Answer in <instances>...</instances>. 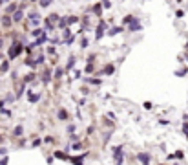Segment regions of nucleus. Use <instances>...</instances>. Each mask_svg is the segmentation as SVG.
Segmentation results:
<instances>
[{
  "label": "nucleus",
  "instance_id": "obj_24",
  "mask_svg": "<svg viewBox=\"0 0 188 165\" xmlns=\"http://www.w3.org/2000/svg\"><path fill=\"white\" fill-rule=\"evenodd\" d=\"M51 4H53V0H38V6H40V8H50Z\"/></svg>",
  "mask_w": 188,
  "mask_h": 165
},
{
  "label": "nucleus",
  "instance_id": "obj_30",
  "mask_svg": "<svg viewBox=\"0 0 188 165\" xmlns=\"http://www.w3.org/2000/svg\"><path fill=\"white\" fill-rule=\"evenodd\" d=\"M88 44H89V40H88L86 37H82V39H80V48H82V50H84V48H86Z\"/></svg>",
  "mask_w": 188,
  "mask_h": 165
},
{
  "label": "nucleus",
  "instance_id": "obj_18",
  "mask_svg": "<svg viewBox=\"0 0 188 165\" xmlns=\"http://www.w3.org/2000/svg\"><path fill=\"white\" fill-rule=\"evenodd\" d=\"M64 72H66V70H62L60 66H57V68H55V72H53V79H55V81H60L62 75H64Z\"/></svg>",
  "mask_w": 188,
  "mask_h": 165
},
{
  "label": "nucleus",
  "instance_id": "obj_20",
  "mask_svg": "<svg viewBox=\"0 0 188 165\" xmlns=\"http://www.w3.org/2000/svg\"><path fill=\"white\" fill-rule=\"evenodd\" d=\"M66 22H68V26H71V24L80 22V18H79L77 15H68V17H66Z\"/></svg>",
  "mask_w": 188,
  "mask_h": 165
},
{
  "label": "nucleus",
  "instance_id": "obj_5",
  "mask_svg": "<svg viewBox=\"0 0 188 165\" xmlns=\"http://www.w3.org/2000/svg\"><path fill=\"white\" fill-rule=\"evenodd\" d=\"M86 156H88V152L80 154V156H69L68 161H71L73 165H84V158H86Z\"/></svg>",
  "mask_w": 188,
  "mask_h": 165
},
{
  "label": "nucleus",
  "instance_id": "obj_19",
  "mask_svg": "<svg viewBox=\"0 0 188 165\" xmlns=\"http://www.w3.org/2000/svg\"><path fill=\"white\" fill-rule=\"evenodd\" d=\"M35 77H37V73H35V72H29V73H26V75H24L22 82H24V85H27V82H33V81H35Z\"/></svg>",
  "mask_w": 188,
  "mask_h": 165
},
{
  "label": "nucleus",
  "instance_id": "obj_3",
  "mask_svg": "<svg viewBox=\"0 0 188 165\" xmlns=\"http://www.w3.org/2000/svg\"><path fill=\"white\" fill-rule=\"evenodd\" d=\"M108 30V22L106 20H101L99 22V26H97V30H95V39L99 40V39H102L104 37V31Z\"/></svg>",
  "mask_w": 188,
  "mask_h": 165
},
{
  "label": "nucleus",
  "instance_id": "obj_6",
  "mask_svg": "<svg viewBox=\"0 0 188 165\" xmlns=\"http://www.w3.org/2000/svg\"><path fill=\"white\" fill-rule=\"evenodd\" d=\"M122 24L124 26H133V24H139V18L135 15H126L122 18Z\"/></svg>",
  "mask_w": 188,
  "mask_h": 165
},
{
  "label": "nucleus",
  "instance_id": "obj_29",
  "mask_svg": "<svg viewBox=\"0 0 188 165\" xmlns=\"http://www.w3.org/2000/svg\"><path fill=\"white\" fill-rule=\"evenodd\" d=\"M8 68H9V63H8V61H4V63L0 64V72H8Z\"/></svg>",
  "mask_w": 188,
  "mask_h": 165
},
{
  "label": "nucleus",
  "instance_id": "obj_4",
  "mask_svg": "<svg viewBox=\"0 0 188 165\" xmlns=\"http://www.w3.org/2000/svg\"><path fill=\"white\" fill-rule=\"evenodd\" d=\"M11 20H13L15 24H20V22L24 20V9H22V8H18V9L11 15Z\"/></svg>",
  "mask_w": 188,
  "mask_h": 165
},
{
  "label": "nucleus",
  "instance_id": "obj_31",
  "mask_svg": "<svg viewBox=\"0 0 188 165\" xmlns=\"http://www.w3.org/2000/svg\"><path fill=\"white\" fill-rule=\"evenodd\" d=\"M79 138H80V136H79L77 132H75V134H71V136H69V141H71V143H75V141H79Z\"/></svg>",
  "mask_w": 188,
  "mask_h": 165
},
{
  "label": "nucleus",
  "instance_id": "obj_35",
  "mask_svg": "<svg viewBox=\"0 0 188 165\" xmlns=\"http://www.w3.org/2000/svg\"><path fill=\"white\" fill-rule=\"evenodd\" d=\"M143 106H144V110H152V108H154V106H152V103H150V101H146Z\"/></svg>",
  "mask_w": 188,
  "mask_h": 165
},
{
  "label": "nucleus",
  "instance_id": "obj_27",
  "mask_svg": "<svg viewBox=\"0 0 188 165\" xmlns=\"http://www.w3.org/2000/svg\"><path fill=\"white\" fill-rule=\"evenodd\" d=\"M22 132H24V128H22V125H18V127H17L15 130H13V136H15V138H18V136L22 134Z\"/></svg>",
  "mask_w": 188,
  "mask_h": 165
},
{
  "label": "nucleus",
  "instance_id": "obj_7",
  "mask_svg": "<svg viewBox=\"0 0 188 165\" xmlns=\"http://www.w3.org/2000/svg\"><path fill=\"white\" fill-rule=\"evenodd\" d=\"M29 22H31V26H35V28L40 24V15H38L37 11H31V13H29Z\"/></svg>",
  "mask_w": 188,
  "mask_h": 165
},
{
  "label": "nucleus",
  "instance_id": "obj_10",
  "mask_svg": "<svg viewBox=\"0 0 188 165\" xmlns=\"http://www.w3.org/2000/svg\"><path fill=\"white\" fill-rule=\"evenodd\" d=\"M40 97H42L40 92H37V94H33V90L27 92V99H29V103H37V101H40Z\"/></svg>",
  "mask_w": 188,
  "mask_h": 165
},
{
  "label": "nucleus",
  "instance_id": "obj_37",
  "mask_svg": "<svg viewBox=\"0 0 188 165\" xmlns=\"http://www.w3.org/2000/svg\"><path fill=\"white\" fill-rule=\"evenodd\" d=\"M175 15H177V18H183V17H185V11H183V9H177Z\"/></svg>",
  "mask_w": 188,
  "mask_h": 165
},
{
  "label": "nucleus",
  "instance_id": "obj_26",
  "mask_svg": "<svg viewBox=\"0 0 188 165\" xmlns=\"http://www.w3.org/2000/svg\"><path fill=\"white\" fill-rule=\"evenodd\" d=\"M93 70H95V64H93V63H88V64H86V68H84V72H86V73H93Z\"/></svg>",
  "mask_w": 188,
  "mask_h": 165
},
{
  "label": "nucleus",
  "instance_id": "obj_28",
  "mask_svg": "<svg viewBox=\"0 0 188 165\" xmlns=\"http://www.w3.org/2000/svg\"><path fill=\"white\" fill-rule=\"evenodd\" d=\"M84 81H86V82H92V85H97V86H99V85H101V82H102L101 79H88V77H86Z\"/></svg>",
  "mask_w": 188,
  "mask_h": 165
},
{
  "label": "nucleus",
  "instance_id": "obj_1",
  "mask_svg": "<svg viewBox=\"0 0 188 165\" xmlns=\"http://www.w3.org/2000/svg\"><path fill=\"white\" fill-rule=\"evenodd\" d=\"M22 51H24V44H22V42H18V40H15V42L9 46V50H8V57L13 61V59H17Z\"/></svg>",
  "mask_w": 188,
  "mask_h": 165
},
{
  "label": "nucleus",
  "instance_id": "obj_36",
  "mask_svg": "<svg viewBox=\"0 0 188 165\" xmlns=\"http://www.w3.org/2000/svg\"><path fill=\"white\" fill-rule=\"evenodd\" d=\"M44 141H46V143H53L55 140H53V136H50V134H48V136L44 138Z\"/></svg>",
  "mask_w": 188,
  "mask_h": 165
},
{
  "label": "nucleus",
  "instance_id": "obj_9",
  "mask_svg": "<svg viewBox=\"0 0 188 165\" xmlns=\"http://www.w3.org/2000/svg\"><path fill=\"white\" fill-rule=\"evenodd\" d=\"M137 160L141 161L143 165H150V154L148 152H139L137 154Z\"/></svg>",
  "mask_w": 188,
  "mask_h": 165
},
{
  "label": "nucleus",
  "instance_id": "obj_22",
  "mask_svg": "<svg viewBox=\"0 0 188 165\" xmlns=\"http://www.w3.org/2000/svg\"><path fill=\"white\" fill-rule=\"evenodd\" d=\"M44 31H46V30H42V28H35V30L31 31V37H33V39H38Z\"/></svg>",
  "mask_w": 188,
  "mask_h": 165
},
{
  "label": "nucleus",
  "instance_id": "obj_23",
  "mask_svg": "<svg viewBox=\"0 0 188 165\" xmlns=\"http://www.w3.org/2000/svg\"><path fill=\"white\" fill-rule=\"evenodd\" d=\"M44 61H46V55L40 53V55H37V59H35V64H37V66H42Z\"/></svg>",
  "mask_w": 188,
  "mask_h": 165
},
{
  "label": "nucleus",
  "instance_id": "obj_25",
  "mask_svg": "<svg viewBox=\"0 0 188 165\" xmlns=\"http://www.w3.org/2000/svg\"><path fill=\"white\" fill-rule=\"evenodd\" d=\"M46 53L50 55V57H53V55H57V50H55V46L51 44V46H48V50H46Z\"/></svg>",
  "mask_w": 188,
  "mask_h": 165
},
{
  "label": "nucleus",
  "instance_id": "obj_16",
  "mask_svg": "<svg viewBox=\"0 0 188 165\" xmlns=\"http://www.w3.org/2000/svg\"><path fill=\"white\" fill-rule=\"evenodd\" d=\"M75 61H77V59H75V55H69V59H68V64H66V68H64L66 72H71L73 68H75Z\"/></svg>",
  "mask_w": 188,
  "mask_h": 165
},
{
  "label": "nucleus",
  "instance_id": "obj_14",
  "mask_svg": "<svg viewBox=\"0 0 188 165\" xmlns=\"http://www.w3.org/2000/svg\"><path fill=\"white\" fill-rule=\"evenodd\" d=\"M51 79H53L51 70H44V73H42V82H44V85H50Z\"/></svg>",
  "mask_w": 188,
  "mask_h": 165
},
{
  "label": "nucleus",
  "instance_id": "obj_17",
  "mask_svg": "<svg viewBox=\"0 0 188 165\" xmlns=\"http://www.w3.org/2000/svg\"><path fill=\"white\" fill-rule=\"evenodd\" d=\"M2 26L6 28V30H9V28L13 26V20H11L9 15H2Z\"/></svg>",
  "mask_w": 188,
  "mask_h": 165
},
{
  "label": "nucleus",
  "instance_id": "obj_13",
  "mask_svg": "<svg viewBox=\"0 0 188 165\" xmlns=\"http://www.w3.org/2000/svg\"><path fill=\"white\" fill-rule=\"evenodd\" d=\"M113 72H115V66H113V63H108L106 66L102 68V72H101V73H102V75H111Z\"/></svg>",
  "mask_w": 188,
  "mask_h": 165
},
{
  "label": "nucleus",
  "instance_id": "obj_32",
  "mask_svg": "<svg viewBox=\"0 0 188 165\" xmlns=\"http://www.w3.org/2000/svg\"><path fill=\"white\" fill-rule=\"evenodd\" d=\"M183 134L188 138V121H183Z\"/></svg>",
  "mask_w": 188,
  "mask_h": 165
},
{
  "label": "nucleus",
  "instance_id": "obj_21",
  "mask_svg": "<svg viewBox=\"0 0 188 165\" xmlns=\"http://www.w3.org/2000/svg\"><path fill=\"white\" fill-rule=\"evenodd\" d=\"M92 11H93V15H95V17H99V18H101V15H102V6H101V2H99V4H95Z\"/></svg>",
  "mask_w": 188,
  "mask_h": 165
},
{
  "label": "nucleus",
  "instance_id": "obj_2",
  "mask_svg": "<svg viewBox=\"0 0 188 165\" xmlns=\"http://www.w3.org/2000/svg\"><path fill=\"white\" fill-rule=\"evenodd\" d=\"M124 145H115L113 149H111V154H113V161L115 165H122L124 161Z\"/></svg>",
  "mask_w": 188,
  "mask_h": 165
},
{
  "label": "nucleus",
  "instance_id": "obj_8",
  "mask_svg": "<svg viewBox=\"0 0 188 165\" xmlns=\"http://www.w3.org/2000/svg\"><path fill=\"white\" fill-rule=\"evenodd\" d=\"M57 119H59V121H69V114H68V110H66V108H59V112H57Z\"/></svg>",
  "mask_w": 188,
  "mask_h": 165
},
{
  "label": "nucleus",
  "instance_id": "obj_33",
  "mask_svg": "<svg viewBox=\"0 0 188 165\" xmlns=\"http://www.w3.org/2000/svg\"><path fill=\"white\" fill-rule=\"evenodd\" d=\"M188 73V68H181V70L175 72V75H186Z\"/></svg>",
  "mask_w": 188,
  "mask_h": 165
},
{
  "label": "nucleus",
  "instance_id": "obj_11",
  "mask_svg": "<svg viewBox=\"0 0 188 165\" xmlns=\"http://www.w3.org/2000/svg\"><path fill=\"white\" fill-rule=\"evenodd\" d=\"M17 9H18V4H17V2H11V4L8 6V8H6L4 15H9V17H11V15H13V13H15Z\"/></svg>",
  "mask_w": 188,
  "mask_h": 165
},
{
  "label": "nucleus",
  "instance_id": "obj_34",
  "mask_svg": "<svg viewBox=\"0 0 188 165\" xmlns=\"http://www.w3.org/2000/svg\"><path fill=\"white\" fill-rule=\"evenodd\" d=\"M38 145H42V140H40V138H35V141H33V147H38Z\"/></svg>",
  "mask_w": 188,
  "mask_h": 165
},
{
  "label": "nucleus",
  "instance_id": "obj_12",
  "mask_svg": "<svg viewBox=\"0 0 188 165\" xmlns=\"http://www.w3.org/2000/svg\"><path fill=\"white\" fill-rule=\"evenodd\" d=\"M122 31V26H113V28H108L106 30V33L110 37H113V35H119V33Z\"/></svg>",
  "mask_w": 188,
  "mask_h": 165
},
{
  "label": "nucleus",
  "instance_id": "obj_15",
  "mask_svg": "<svg viewBox=\"0 0 188 165\" xmlns=\"http://www.w3.org/2000/svg\"><path fill=\"white\" fill-rule=\"evenodd\" d=\"M53 158H57V160H66L68 161L69 154L68 152H62V150H53Z\"/></svg>",
  "mask_w": 188,
  "mask_h": 165
}]
</instances>
